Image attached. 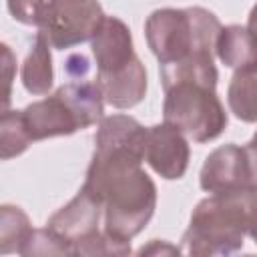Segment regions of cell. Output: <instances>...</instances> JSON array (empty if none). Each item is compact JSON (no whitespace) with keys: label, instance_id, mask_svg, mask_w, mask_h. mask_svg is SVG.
<instances>
[{"label":"cell","instance_id":"6da1fadb","mask_svg":"<svg viewBox=\"0 0 257 257\" xmlns=\"http://www.w3.org/2000/svg\"><path fill=\"white\" fill-rule=\"evenodd\" d=\"M145 139L147 128L137 118L102 116L82 185L102 203L104 231L120 241L137 237L157 207V187L143 169Z\"/></svg>","mask_w":257,"mask_h":257},{"label":"cell","instance_id":"7a4b0ae2","mask_svg":"<svg viewBox=\"0 0 257 257\" xmlns=\"http://www.w3.org/2000/svg\"><path fill=\"white\" fill-rule=\"evenodd\" d=\"M257 233V189L211 193L199 201L181 239L187 255H229Z\"/></svg>","mask_w":257,"mask_h":257},{"label":"cell","instance_id":"3957f363","mask_svg":"<svg viewBox=\"0 0 257 257\" xmlns=\"http://www.w3.org/2000/svg\"><path fill=\"white\" fill-rule=\"evenodd\" d=\"M90 48L104 102L114 108L139 104L147 94V70L133 48L128 26L116 16H106L90 40Z\"/></svg>","mask_w":257,"mask_h":257},{"label":"cell","instance_id":"277c9868","mask_svg":"<svg viewBox=\"0 0 257 257\" xmlns=\"http://www.w3.org/2000/svg\"><path fill=\"white\" fill-rule=\"evenodd\" d=\"M221 28L219 18L201 6L159 8L145 22V36L159 62L169 64L193 54H215Z\"/></svg>","mask_w":257,"mask_h":257},{"label":"cell","instance_id":"5b68a950","mask_svg":"<svg viewBox=\"0 0 257 257\" xmlns=\"http://www.w3.org/2000/svg\"><path fill=\"white\" fill-rule=\"evenodd\" d=\"M104 96L96 82L74 80L56 88L54 94L28 104L22 110L26 131L34 141L68 137L102 120Z\"/></svg>","mask_w":257,"mask_h":257},{"label":"cell","instance_id":"8992f818","mask_svg":"<svg viewBox=\"0 0 257 257\" xmlns=\"http://www.w3.org/2000/svg\"><path fill=\"white\" fill-rule=\"evenodd\" d=\"M215 88L195 78H183L165 86V122L195 143L215 141L227 126V112Z\"/></svg>","mask_w":257,"mask_h":257},{"label":"cell","instance_id":"52a82bcc","mask_svg":"<svg viewBox=\"0 0 257 257\" xmlns=\"http://www.w3.org/2000/svg\"><path fill=\"white\" fill-rule=\"evenodd\" d=\"M106 14L98 0H46L40 32L58 50L92 40Z\"/></svg>","mask_w":257,"mask_h":257},{"label":"cell","instance_id":"ba28073f","mask_svg":"<svg viewBox=\"0 0 257 257\" xmlns=\"http://www.w3.org/2000/svg\"><path fill=\"white\" fill-rule=\"evenodd\" d=\"M100 213H102V203L86 187H82L62 209H58L48 219L46 227L54 231L60 239H64L74 255V251L82 243H86L88 239L100 233L98 229Z\"/></svg>","mask_w":257,"mask_h":257},{"label":"cell","instance_id":"9c48e42d","mask_svg":"<svg viewBox=\"0 0 257 257\" xmlns=\"http://www.w3.org/2000/svg\"><path fill=\"white\" fill-rule=\"evenodd\" d=\"M189 143L187 137L169 122L147 128L145 161L163 179L175 181L187 173L189 167Z\"/></svg>","mask_w":257,"mask_h":257},{"label":"cell","instance_id":"30bf717a","mask_svg":"<svg viewBox=\"0 0 257 257\" xmlns=\"http://www.w3.org/2000/svg\"><path fill=\"white\" fill-rule=\"evenodd\" d=\"M199 183L207 193H223L247 187L251 189L245 149L237 147L235 143L215 149L203 163Z\"/></svg>","mask_w":257,"mask_h":257},{"label":"cell","instance_id":"8fae6325","mask_svg":"<svg viewBox=\"0 0 257 257\" xmlns=\"http://www.w3.org/2000/svg\"><path fill=\"white\" fill-rule=\"evenodd\" d=\"M215 54L225 66L233 70L245 68L257 60V36L247 26H225L219 32Z\"/></svg>","mask_w":257,"mask_h":257},{"label":"cell","instance_id":"7c38bea8","mask_svg":"<svg viewBox=\"0 0 257 257\" xmlns=\"http://www.w3.org/2000/svg\"><path fill=\"white\" fill-rule=\"evenodd\" d=\"M50 46L52 44L46 34L38 30L22 64V84L30 94H48V90L52 88L54 72Z\"/></svg>","mask_w":257,"mask_h":257},{"label":"cell","instance_id":"4fadbf2b","mask_svg":"<svg viewBox=\"0 0 257 257\" xmlns=\"http://www.w3.org/2000/svg\"><path fill=\"white\" fill-rule=\"evenodd\" d=\"M231 112L243 122H257V60L235 70L227 88Z\"/></svg>","mask_w":257,"mask_h":257},{"label":"cell","instance_id":"5bb4252c","mask_svg":"<svg viewBox=\"0 0 257 257\" xmlns=\"http://www.w3.org/2000/svg\"><path fill=\"white\" fill-rule=\"evenodd\" d=\"M32 225L28 215L16 205L0 207V253H18L22 243L30 237Z\"/></svg>","mask_w":257,"mask_h":257},{"label":"cell","instance_id":"9a60e30c","mask_svg":"<svg viewBox=\"0 0 257 257\" xmlns=\"http://www.w3.org/2000/svg\"><path fill=\"white\" fill-rule=\"evenodd\" d=\"M32 143L22 110H2L0 118V149H2V161H8L12 157L22 155L28 145Z\"/></svg>","mask_w":257,"mask_h":257},{"label":"cell","instance_id":"2e32d148","mask_svg":"<svg viewBox=\"0 0 257 257\" xmlns=\"http://www.w3.org/2000/svg\"><path fill=\"white\" fill-rule=\"evenodd\" d=\"M18 255H24V257H32V255H72V249L54 231L44 227V229H32L30 237L22 243Z\"/></svg>","mask_w":257,"mask_h":257},{"label":"cell","instance_id":"e0dca14e","mask_svg":"<svg viewBox=\"0 0 257 257\" xmlns=\"http://www.w3.org/2000/svg\"><path fill=\"white\" fill-rule=\"evenodd\" d=\"M243 149H245L247 167H249V185H251V189H257V133Z\"/></svg>","mask_w":257,"mask_h":257},{"label":"cell","instance_id":"ac0fdd59","mask_svg":"<svg viewBox=\"0 0 257 257\" xmlns=\"http://www.w3.org/2000/svg\"><path fill=\"white\" fill-rule=\"evenodd\" d=\"M2 56H4V80H6V92H4V110H8L10 102V82H12V70H14V56L6 44H2Z\"/></svg>","mask_w":257,"mask_h":257},{"label":"cell","instance_id":"d6986e66","mask_svg":"<svg viewBox=\"0 0 257 257\" xmlns=\"http://www.w3.org/2000/svg\"><path fill=\"white\" fill-rule=\"evenodd\" d=\"M66 72L74 78H80L88 72V60L84 54H72L68 60H66Z\"/></svg>","mask_w":257,"mask_h":257},{"label":"cell","instance_id":"ffe728a7","mask_svg":"<svg viewBox=\"0 0 257 257\" xmlns=\"http://www.w3.org/2000/svg\"><path fill=\"white\" fill-rule=\"evenodd\" d=\"M157 253H181V249H177V247H173V245H169V243H161L159 239H155L151 245H147V247H143L141 251H139V255H157Z\"/></svg>","mask_w":257,"mask_h":257},{"label":"cell","instance_id":"44dd1931","mask_svg":"<svg viewBox=\"0 0 257 257\" xmlns=\"http://www.w3.org/2000/svg\"><path fill=\"white\" fill-rule=\"evenodd\" d=\"M247 28L257 36V4L251 8V12H249V20H247Z\"/></svg>","mask_w":257,"mask_h":257},{"label":"cell","instance_id":"7402d4cb","mask_svg":"<svg viewBox=\"0 0 257 257\" xmlns=\"http://www.w3.org/2000/svg\"><path fill=\"white\" fill-rule=\"evenodd\" d=\"M251 239H253V241H255V245H257V233H255V235H253Z\"/></svg>","mask_w":257,"mask_h":257}]
</instances>
